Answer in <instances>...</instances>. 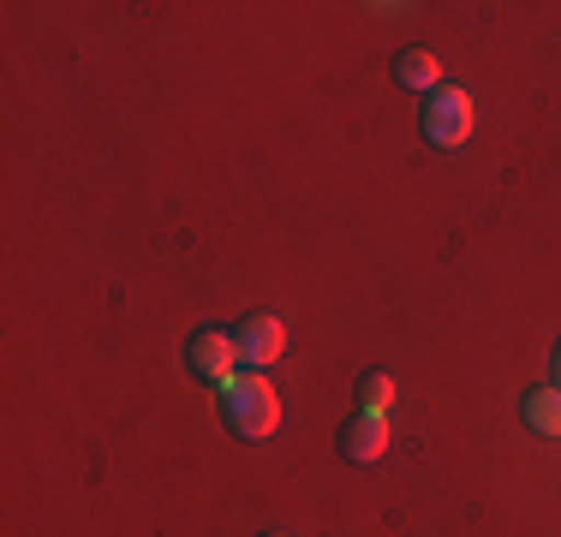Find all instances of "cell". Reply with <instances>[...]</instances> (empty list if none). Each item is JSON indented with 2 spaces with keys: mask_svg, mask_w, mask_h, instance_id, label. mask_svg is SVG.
Here are the masks:
<instances>
[{
  "mask_svg": "<svg viewBox=\"0 0 561 537\" xmlns=\"http://www.w3.org/2000/svg\"><path fill=\"white\" fill-rule=\"evenodd\" d=\"M221 419L233 436H245V442H263V436H275V424H280V395L270 388V376L263 370H239L233 382L221 388Z\"/></svg>",
  "mask_w": 561,
  "mask_h": 537,
  "instance_id": "obj_1",
  "label": "cell"
},
{
  "mask_svg": "<svg viewBox=\"0 0 561 537\" xmlns=\"http://www.w3.org/2000/svg\"><path fill=\"white\" fill-rule=\"evenodd\" d=\"M472 126H478V107H472V96H466L460 84L431 90V102H424V138L454 150V144L472 138Z\"/></svg>",
  "mask_w": 561,
  "mask_h": 537,
  "instance_id": "obj_2",
  "label": "cell"
},
{
  "mask_svg": "<svg viewBox=\"0 0 561 537\" xmlns=\"http://www.w3.org/2000/svg\"><path fill=\"white\" fill-rule=\"evenodd\" d=\"M185 365H192V376H204V382H216V388H227L239 376V341L227 329H197L192 341H185Z\"/></svg>",
  "mask_w": 561,
  "mask_h": 537,
  "instance_id": "obj_3",
  "label": "cell"
},
{
  "mask_svg": "<svg viewBox=\"0 0 561 537\" xmlns=\"http://www.w3.org/2000/svg\"><path fill=\"white\" fill-rule=\"evenodd\" d=\"M233 341H239V358H245V370H270L280 353H287V329H280V317H245L233 329Z\"/></svg>",
  "mask_w": 561,
  "mask_h": 537,
  "instance_id": "obj_4",
  "label": "cell"
},
{
  "mask_svg": "<svg viewBox=\"0 0 561 537\" xmlns=\"http://www.w3.org/2000/svg\"><path fill=\"white\" fill-rule=\"evenodd\" d=\"M389 412H353V419L341 424V454L346 460H358V466H370V460H382L389 454Z\"/></svg>",
  "mask_w": 561,
  "mask_h": 537,
  "instance_id": "obj_5",
  "label": "cell"
},
{
  "mask_svg": "<svg viewBox=\"0 0 561 537\" xmlns=\"http://www.w3.org/2000/svg\"><path fill=\"white\" fill-rule=\"evenodd\" d=\"M394 78L407 90H443V60H436V54H424V48H407L394 60Z\"/></svg>",
  "mask_w": 561,
  "mask_h": 537,
  "instance_id": "obj_6",
  "label": "cell"
},
{
  "mask_svg": "<svg viewBox=\"0 0 561 537\" xmlns=\"http://www.w3.org/2000/svg\"><path fill=\"white\" fill-rule=\"evenodd\" d=\"M526 424L538 436H561V388L543 382V388H526Z\"/></svg>",
  "mask_w": 561,
  "mask_h": 537,
  "instance_id": "obj_7",
  "label": "cell"
},
{
  "mask_svg": "<svg viewBox=\"0 0 561 537\" xmlns=\"http://www.w3.org/2000/svg\"><path fill=\"white\" fill-rule=\"evenodd\" d=\"M389 400H394V376L389 370L358 376V412H389Z\"/></svg>",
  "mask_w": 561,
  "mask_h": 537,
  "instance_id": "obj_8",
  "label": "cell"
},
{
  "mask_svg": "<svg viewBox=\"0 0 561 537\" xmlns=\"http://www.w3.org/2000/svg\"><path fill=\"white\" fill-rule=\"evenodd\" d=\"M556 388H561V346H556Z\"/></svg>",
  "mask_w": 561,
  "mask_h": 537,
  "instance_id": "obj_9",
  "label": "cell"
},
{
  "mask_svg": "<svg viewBox=\"0 0 561 537\" xmlns=\"http://www.w3.org/2000/svg\"><path fill=\"white\" fill-rule=\"evenodd\" d=\"M263 537H280V532H263Z\"/></svg>",
  "mask_w": 561,
  "mask_h": 537,
  "instance_id": "obj_10",
  "label": "cell"
}]
</instances>
